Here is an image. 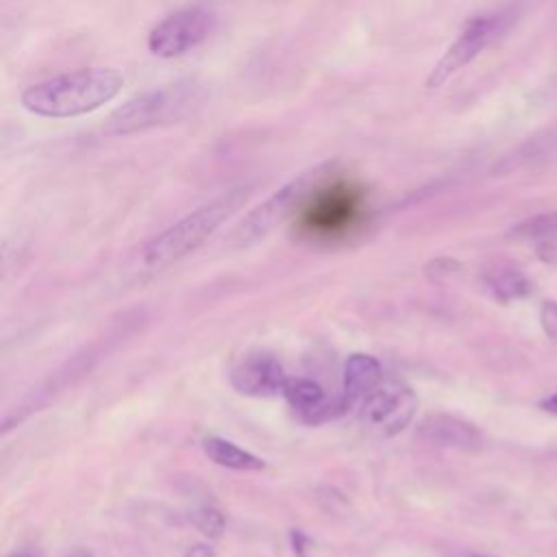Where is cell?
<instances>
[{
  "label": "cell",
  "instance_id": "7402d4cb",
  "mask_svg": "<svg viewBox=\"0 0 557 557\" xmlns=\"http://www.w3.org/2000/svg\"><path fill=\"white\" fill-rule=\"evenodd\" d=\"M9 557H35V555L28 553V550H20V553H13V555H9Z\"/></svg>",
  "mask_w": 557,
  "mask_h": 557
},
{
  "label": "cell",
  "instance_id": "603a6c76",
  "mask_svg": "<svg viewBox=\"0 0 557 557\" xmlns=\"http://www.w3.org/2000/svg\"><path fill=\"white\" fill-rule=\"evenodd\" d=\"M463 557H485V555H474V553H468V555H463Z\"/></svg>",
  "mask_w": 557,
  "mask_h": 557
},
{
  "label": "cell",
  "instance_id": "6da1fadb",
  "mask_svg": "<svg viewBox=\"0 0 557 557\" xmlns=\"http://www.w3.org/2000/svg\"><path fill=\"white\" fill-rule=\"evenodd\" d=\"M124 87L115 67H83L28 85L20 94L22 107L39 117L65 120L87 115L109 104Z\"/></svg>",
  "mask_w": 557,
  "mask_h": 557
},
{
  "label": "cell",
  "instance_id": "277c9868",
  "mask_svg": "<svg viewBox=\"0 0 557 557\" xmlns=\"http://www.w3.org/2000/svg\"><path fill=\"white\" fill-rule=\"evenodd\" d=\"M337 170V161H322L292 181H287L283 187H278L274 194H270L263 202H259L255 209H250L237 228L233 231V242L237 246H252L259 239L268 237L278 224H283L315 189H320Z\"/></svg>",
  "mask_w": 557,
  "mask_h": 557
},
{
  "label": "cell",
  "instance_id": "30bf717a",
  "mask_svg": "<svg viewBox=\"0 0 557 557\" xmlns=\"http://www.w3.org/2000/svg\"><path fill=\"white\" fill-rule=\"evenodd\" d=\"M416 435L433 446L455 448V450H479L483 448L481 431L450 413H429L420 420Z\"/></svg>",
  "mask_w": 557,
  "mask_h": 557
},
{
  "label": "cell",
  "instance_id": "5bb4252c",
  "mask_svg": "<svg viewBox=\"0 0 557 557\" xmlns=\"http://www.w3.org/2000/svg\"><path fill=\"white\" fill-rule=\"evenodd\" d=\"M189 522L209 540H218L224 531V513L218 507L211 505H200L189 513Z\"/></svg>",
  "mask_w": 557,
  "mask_h": 557
},
{
  "label": "cell",
  "instance_id": "8fae6325",
  "mask_svg": "<svg viewBox=\"0 0 557 557\" xmlns=\"http://www.w3.org/2000/svg\"><path fill=\"white\" fill-rule=\"evenodd\" d=\"M383 383V368L376 357L366 352H352L344 361L342 370V400L346 409L359 407Z\"/></svg>",
  "mask_w": 557,
  "mask_h": 557
},
{
  "label": "cell",
  "instance_id": "9c48e42d",
  "mask_svg": "<svg viewBox=\"0 0 557 557\" xmlns=\"http://www.w3.org/2000/svg\"><path fill=\"white\" fill-rule=\"evenodd\" d=\"M283 398L307 424H320L348 411L342 396L329 398L315 381L302 376H287L283 385Z\"/></svg>",
  "mask_w": 557,
  "mask_h": 557
},
{
  "label": "cell",
  "instance_id": "5b68a950",
  "mask_svg": "<svg viewBox=\"0 0 557 557\" xmlns=\"http://www.w3.org/2000/svg\"><path fill=\"white\" fill-rule=\"evenodd\" d=\"M511 15L505 11L496 13H481L470 17L455 41L444 50V54L437 59V63L431 67L424 85L429 89L442 87L446 81H450L459 70H463L468 63H472L492 41H496L509 26Z\"/></svg>",
  "mask_w": 557,
  "mask_h": 557
},
{
  "label": "cell",
  "instance_id": "4fadbf2b",
  "mask_svg": "<svg viewBox=\"0 0 557 557\" xmlns=\"http://www.w3.org/2000/svg\"><path fill=\"white\" fill-rule=\"evenodd\" d=\"M487 285H490L492 294L498 300H503V302L522 298V296H527L531 292V283L516 268H500V270L490 272L487 274Z\"/></svg>",
  "mask_w": 557,
  "mask_h": 557
},
{
  "label": "cell",
  "instance_id": "52a82bcc",
  "mask_svg": "<svg viewBox=\"0 0 557 557\" xmlns=\"http://www.w3.org/2000/svg\"><path fill=\"white\" fill-rule=\"evenodd\" d=\"M215 13L209 7L191 4L163 17L148 33V50L159 59H174L198 48L213 30Z\"/></svg>",
  "mask_w": 557,
  "mask_h": 557
},
{
  "label": "cell",
  "instance_id": "d6986e66",
  "mask_svg": "<svg viewBox=\"0 0 557 557\" xmlns=\"http://www.w3.org/2000/svg\"><path fill=\"white\" fill-rule=\"evenodd\" d=\"M183 557H218V555H215L213 546H209V544H191V546L185 550Z\"/></svg>",
  "mask_w": 557,
  "mask_h": 557
},
{
  "label": "cell",
  "instance_id": "9a60e30c",
  "mask_svg": "<svg viewBox=\"0 0 557 557\" xmlns=\"http://www.w3.org/2000/svg\"><path fill=\"white\" fill-rule=\"evenodd\" d=\"M548 231H557V213H544L535 215L518 226L511 228V237H522V239H535Z\"/></svg>",
  "mask_w": 557,
  "mask_h": 557
},
{
  "label": "cell",
  "instance_id": "2e32d148",
  "mask_svg": "<svg viewBox=\"0 0 557 557\" xmlns=\"http://www.w3.org/2000/svg\"><path fill=\"white\" fill-rule=\"evenodd\" d=\"M459 270V263L455 259H448V257H440V259H433L424 265V274L431 278V281H442V278H448L453 276L455 272Z\"/></svg>",
  "mask_w": 557,
  "mask_h": 557
},
{
  "label": "cell",
  "instance_id": "44dd1931",
  "mask_svg": "<svg viewBox=\"0 0 557 557\" xmlns=\"http://www.w3.org/2000/svg\"><path fill=\"white\" fill-rule=\"evenodd\" d=\"M65 557H94L89 550H83V548H76V550H72V553H67Z\"/></svg>",
  "mask_w": 557,
  "mask_h": 557
},
{
  "label": "cell",
  "instance_id": "8992f818",
  "mask_svg": "<svg viewBox=\"0 0 557 557\" xmlns=\"http://www.w3.org/2000/svg\"><path fill=\"white\" fill-rule=\"evenodd\" d=\"M418 411V396L405 383H381L361 405L359 424L376 440H387L405 431Z\"/></svg>",
  "mask_w": 557,
  "mask_h": 557
},
{
  "label": "cell",
  "instance_id": "7a4b0ae2",
  "mask_svg": "<svg viewBox=\"0 0 557 557\" xmlns=\"http://www.w3.org/2000/svg\"><path fill=\"white\" fill-rule=\"evenodd\" d=\"M250 196V187H233L183 215L144 246V263L161 270L202 246Z\"/></svg>",
  "mask_w": 557,
  "mask_h": 557
},
{
  "label": "cell",
  "instance_id": "3957f363",
  "mask_svg": "<svg viewBox=\"0 0 557 557\" xmlns=\"http://www.w3.org/2000/svg\"><path fill=\"white\" fill-rule=\"evenodd\" d=\"M202 91L205 89L196 78H181L150 87L120 104L104 120V133L126 137L157 126L176 124L200 104Z\"/></svg>",
  "mask_w": 557,
  "mask_h": 557
},
{
  "label": "cell",
  "instance_id": "ac0fdd59",
  "mask_svg": "<svg viewBox=\"0 0 557 557\" xmlns=\"http://www.w3.org/2000/svg\"><path fill=\"white\" fill-rule=\"evenodd\" d=\"M540 322H542L546 335L553 337V339H557V302H555V300H546V302L542 305Z\"/></svg>",
  "mask_w": 557,
  "mask_h": 557
},
{
  "label": "cell",
  "instance_id": "ba28073f",
  "mask_svg": "<svg viewBox=\"0 0 557 557\" xmlns=\"http://www.w3.org/2000/svg\"><path fill=\"white\" fill-rule=\"evenodd\" d=\"M287 374L281 361L270 352H250L231 370V385L244 396L283 394Z\"/></svg>",
  "mask_w": 557,
  "mask_h": 557
},
{
  "label": "cell",
  "instance_id": "7c38bea8",
  "mask_svg": "<svg viewBox=\"0 0 557 557\" xmlns=\"http://www.w3.org/2000/svg\"><path fill=\"white\" fill-rule=\"evenodd\" d=\"M200 446H202V453L209 457V461H213L215 466H222L228 470H239V472H255V470L265 468V461L261 457L252 455L250 450H244L235 442L224 440L220 435L205 437Z\"/></svg>",
  "mask_w": 557,
  "mask_h": 557
},
{
  "label": "cell",
  "instance_id": "ffe728a7",
  "mask_svg": "<svg viewBox=\"0 0 557 557\" xmlns=\"http://www.w3.org/2000/svg\"><path fill=\"white\" fill-rule=\"evenodd\" d=\"M542 407H544L546 411H550V413H555V416H557V394H553V396L544 398V400H542Z\"/></svg>",
  "mask_w": 557,
  "mask_h": 557
},
{
  "label": "cell",
  "instance_id": "e0dca14e",
  "mask_svg": "<svg viewBox=\"0 0 557 557\" xmlns=\"http://www.w3.org/2000/svg\"><path fill=\"white\" fill-rule=\"evenodd\" d=\"M535 255L544 263H557V231H548L535 237Z\"/></svg>",
  "mask_w": 557,
  "mask_h": 557
}]
</instances>
